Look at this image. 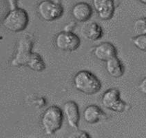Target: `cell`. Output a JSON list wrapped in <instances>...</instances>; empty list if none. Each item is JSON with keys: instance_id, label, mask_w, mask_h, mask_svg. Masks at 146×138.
Returning a JSON list of instances; mask_svg holds the SVG:
<instances>
[{"instance_id": "6da1fadb", "label": "cell", "mask_w": 146, "mask_h": 138, "mask_svg": "<svg viewBox=\"0 0 146 138\" xmlns=\"http://www.w3.org/2000/svg\"><path fill=\"white\" fill-rule=\"evenodd\" d=\"M74 84L80 92L86 95H94L102 88L101 81L90 71H80L74 77Z\"/></svg>"}, {"instance_id": "7a4b0ae2", "label": "cell", "mask_w": 146, "mask_h": 138, "mask_svg": "<svg viewBox=\"0 0 146 138\" xmlns=\"http://www.w3.org/2000/svg\"><path fill=\"white\" fill-rule=\"evenodd\" d=\"M64 120V113L59 106L53 105L48 108L41 117V126L48 135L54 134L61 129Z\"/></svg>"}, {"instance_id": "3957f363", "label": "cell", "mask_w": 146, "mask_h": 138, "mask_svg": "<svg viewBox=\"0 0 146 138\" xmlns=\"http://www.w3.org/2000/svg\"><path fill=\"white\" fill-rule=\"evenodd\" d=\"M29 17L27 12L21 8L15 7L8 12L2 24L6 29L12 32H21L29 25Z\"/></svg>"}, {"instance_id": "277c9868", "label": "cell", "mask_w": 146, "mask_h": 138, "mask_svg": "<svg viewBox=\"0 0 146 138\" xmlns=\"http://www.w3.org/2000/svg\"><path fill=\"white\" fill-rule=\"evenodd\" d=\"M39 16L45 21H52L60 18L64 13V8L57 1L46 0L39 3L37 7Z\"/></svg>"}, {"instance_id": "5b68a950", "label": "cell", "mask_w": 146, "mask_h": 138, "mask_svg": "<svg viewBox=\"0 0 146 138\" xmlns=\"http://www.w3.org/2000/svg\"><path fill=\"white\" fill-rule=\"evenodd\" d=\"M102 104L106 109L117 113H122L126 109V103L122 100L120 92L117 89L112 88L104 93L102 98Z\"/></svg>"}, {"instance_id": "8992f818", "label": "cell", "mask_w": 146, "mask_h": 138, "mask_svg": "<svg viewBox=\"0 0 146 138\" xmlns=\"http://www.w3.org/2000/svg\"><path fill=\"white\" fill-rule=\"evenodd\" d=\"M33 46V41L29 37L25 36L20 39L15 57L13 59L12 65L15 66H26L29 61Z\"/></svg>"}, {"instance_id": "52a82bcc", "label": "cell", "mask_w": 146, "mask_h": 138, "mask_svg": "<svg viewBox=\"0 0 146 138\" xmlns=\"http://www.w3.org/2000/svg\"><path fill=\"white\" fill-rule=\"evenodd\" d=\"M56 46L59 49L66 52H72L79 47L81 40L77 35L72 32L62 31L55 38Z\"/></svg>"}, {"instance_id": "ba28073f", "label": "cell", "mask_w": 146, "mask_h": 138, "mask_svg": "<svg viewBox=\"0 0 146 138\" xmlns=\"http://www.w3.org/2000/svg\"><path fill=\"white\" fill-rule=\"evenodd\" d=\"M94 8L103 20H109L114 15L115 6L112 0H94Z\"/></svg>"}, {"instance_id": "9c48e42d", "label": "cell", "mask_w": 146, "mask_h": 138, "mask_svg": "<svg viewBox=\"0 0 146 138\" xmlns=\"http://www.w3.org/2000/svg\"><path fill=\"white\" fill-rule=\"evenodd\" d=\"M94 55L99 60L107 61L112 58L117 57V51L112 43L102 42L94 49Z\"/></svg>"}, {"instance_id": "30bf717a", "label": "cell", "mask_w": 146, "mask_h": 138, "mask_svg": "<svg viewBox=\"0 0 146 138\" xmlns=\"http://www.w3.org/2000/svg\"><path fill=\"white\" fill-rule=\"evenodd\" d=\"M63 111L69 126L77 129L80 119L79 106L77 103L74 101H68L66 102L63 106Z\"/></svg>"}, {"instance_id": "8fae6325", "label": "cell", "mask_w": 146, "mask_h": 138, "mask_svg": "<svg viewBox=\"0 0 146 138\" xmlns=\"http://www.w3.org/2000/svg\"><path fill=\"white\" fill-rule=\"evenodd\" d=\"M82 36L89 41H96L102 37L104 32L102 28L94 21L84 22L81 28Z\"/></svg>"}, {"instance_id": "7c38bea8", "label": "cell", "mask_w": 146, "mask_h": 138, "mask_svg": "<svg viewBox=\"0 0 146 138\" xmlns=\"http://www.w3.org/2000/svg\"><path fill=\"white\" fill-rule=\"evenodd\" d=\"M84 120L88 124H96V123L104 120L107 118V115L99 106L95 104L88 106L84 109L83 113Z\"/></svg>"}, {"instance_id": "4fadbf2b", "label": "cell", "mask_w": 146, "mask_h": 138, "mask_svg": "<svg viewBox=\"0 0 146 138\" xmlns=\"http://www.w3.org/2000/svg\"><path fill=\"white\" fill-rule=\"evenodd\" d=\"M72 15L79 22H86L92 15V8L86 2H79L72 8Z\"/></svg>"}, {"instance_id": "5bb4252c", "label": "cell", "mask_w": 146, "mask_h": 138, "mask_svg": "<svg viewBox=\"0 0 146 138\" xmlns=\"http://www.w3.org/2000/svg\"><path fill=\"white\" fill-rule=\"evenodd\" d=\"M106 71L112 77H121L124 73L123 64L119 58L115 57L106 61Z\"/></svg>"}, {"instance_id": "9a60e30c", "label": "cell", "mask_w": 146, "mask_h": 138, "mask_svg": "<svg viewBox=\"0 0 146 138\" xmlns=\"http://www.w3.org/2000/svg\"><path fill=\"white\" fill-rule=\"evenodd\" d=\"M26 66L30 69L37 72H41L46 69V64L40 55L36 53H32L31 57Z\"/></svg>"}, {"instance_id": "2e32d148", "label": "cell", "mask_w": 146, "mask_h": 138, "mask_svg": "<svg viewBox=\"0 0 146 138\" xmlns=\"http://www.w3.org/2000/svg\"><path fill=\"white\" fill-rule=\"evenodd\" d=\"M134 46L141 51L146 50V35H139L131 39Z\"/></svg>"}, {"instance_id": "e0dca14e", "label": "cell", "mask_w": 146, "mask_h": 138, "mask_svg": "<svg viewBox=\"0 0 146 138\" xmlns=\"http://www.w3.org/2000/svg\"><path fill=\"white\" fill-rule=\"evenodd\" d=\"M134 31L139 35H145L146 33V21L145 18H141L137 20L134 23Z\"/></svg>"}, {"instance_id": "ac0fdd59", "label": "cell", "mask_w": 146, "mask_h": 138, "mask_svg": "<svg viewBox=\"0 0 146 138\" xmlns=\"http://www.w3.org/2000/svg\"><path fill=\"white\" fill-rule=\"evenodd\" d=\"M68 138H91V137L85 131L77 130L71 134Z\"/></svg>"}, {"instance_id": "d6986e66", "label": "cell", "mask_w": 146, "mask_h": 138, "mask_svg": "<svg viewBox=\"0 0 146 138\" xmlns=\"http://www.w3.org/2000/svg\"><path fill=\"white\" fill-rule=\"evenodd\" d=\"M139 89L143 94L146 93V78H144L143 80L141 81V84L139 85Z\"/></svg>"}]
</instances>
